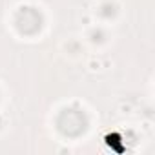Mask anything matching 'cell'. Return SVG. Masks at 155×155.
Returning <instances> with one entry per match:
<instances>
[{
  "label": "cell",
  "mask_w": 155,
  "mask_h": 155,
  "mask_svg": "<svg viewBox=\"0 0 155 155\" xmlns=\"http://www.w3.org/2000/svg\"><path fill=\"white\" fill-rule=\"evenodd\" d=\"M40 26H42V17H40V13L37 9L24 8V9L18 11V15H17V28L22 33L33 35V33H37L40 29Z\"/></svg>",
  "instance_id": "2"
},
{
  "label": "cell",
  "mask_w": 155,
  "mask_h": 155,
  "mask_svg": "<svg viewBox=\"0 0 155 155\" xmlns=\"http://www.w3.org/2000/svg\"><path fill=\"white\" fill-rule=\"evenodd\" d=\"M86 115L75 108H68L64 110L60 115H58V120H57V126L58 130L64 133V135H69V137H77L81 135L84 130H86Z\"/></svg>",
  "instance_id": "1"
}]
</instances>
